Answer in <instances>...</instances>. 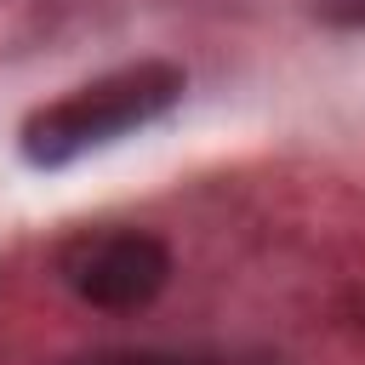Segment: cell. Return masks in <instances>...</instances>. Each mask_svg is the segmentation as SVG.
Segmentation results:
<instances>
[{"label":"cell","instance_id":"6da1fadb","mask_svg":"<svg viewBox=\"0 0 365 365\" xmlns=\"http://www.w3.org/2000/svg\"><path fill=\"white\" fill-rule=\"evenodd\" d=\"M177 91H182V74L165 68V63H143V68L108 74V80H97V86H80L74 97L51 103V108L29 125L23 148H29V160H40V165H63V160H74V154H86V148H103V143L148 125L154 114H165V108L177 103Z\"/></svg>","mask_w":365,"mask_h":365},{"label":"cell","instance_id":"7a4b0ae2","mask_svg":"<svg viewBox=\"0 0 365 365\" xmlns=\"http://www.w3.org/2000/svg\"><path fill=\"white\" fill-rule=\"evenodd\" d=\"M63 268V285L91 302V308H143L165 274H171V257L154 234H137V228H108V234H80L63 245L57 257Z\"/></svg>","mask_w":365,"mask_h":365},{"label":"cell","instance_id":"3957f363","mask_svg":"<svg viewBox=\"0 0 365 365\" xmlns=\"http://www.w3.org/2000/svg\"><path fill=\"white\" fill-rule=\"evenodd\" d=\"M74 365H171V359H154V354H97V359H74Z\"/></svg>","mask_w":365,"mask_h":365},{"label":"cell","instance_id":"277c9868","mask_svg":"<svg viewBox=\"0 0 365 365\" xmlns=\"http://www.w3.org/2000/svg\"><path fill=\"white\" fill-rule=\"evenodd\" d=\"M188 365H262V359H188Z\"/></svg>","mask_w":365,"mask_h":365}]
</instances>
